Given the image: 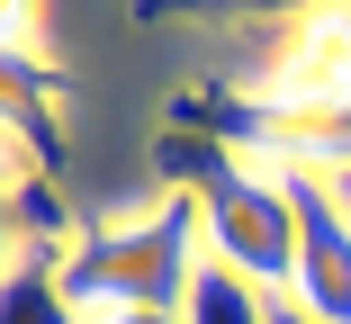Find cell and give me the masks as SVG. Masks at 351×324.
<instances>
[{
	"instance_id": "5b68a950",
	"label": "cell",
	"mask_w": 351,
	"mask_h": 324,
	"mask_svg": "<svg viewBox=\"0 0 351 324\" xmlns=\"http://www.w3.org/2000/svg\"><path fill=\"white\" fill-rule=\"evenodd\" d=\"M0 324H82V306L63 297V252H36L0 279Z\"/></svg>"
},
{
	"instance_id": "52a82bcc",
	"label": "cell",
	"mask_w": 351,
	"mask_h": 324,
	"mask_svg": "<svg viewBox=\"0 0 351 324\" xmlns=\"http://www.w3.org/2000/svg\"><path fill=\"white\" fill-rule=\"evenodd\" d=\"M270 324H315V315H306V306H289V297H279V306H270Z\"/></svg>"
},
{
	"instance_id": "277c9868",
	"label": "cell",
	"mask_w": 351,
	"mask_h": 324,
	"mask_svg": "<svg viewBox=\"0 0 351 324\" xmlns=\"http://www.w3.org/2000/svg\"><path fill=\"white\" fill-rule=\"evenodd\" d=\"M279 180H289V216H298L289 306H306L315 324H351V208H342V189L315 171H279Z\"/></svg>"
},
{
	"instance_id": "3957f363",
	"label": "cell",
	"mask_w": 351,
	"mask_h": 324,
	"mask_svg": "<svg viewBox=\"0 0 351 324\" xmlns=\"http://www.w3.org/2000/svg\"><path fill=\"white\" fill-rule=\"evenodd\" d=\"M243 99H261V108H351V10L279 18Z\"/></svg>"
},
{
	"instance_id": "9c48e42d",
	"label": "cell",
	"mask_w": 351,
	"mask_h": 324,
	"mask_svg": "<svg viewBox=\"0 0 351 324\" xmlns=\"http://www.w3.org/2000/svg\"><path fill=\"white\" fill-rule=\"evenodd\" d=\"M333 189H342V208H351V180H333Z\"/></svg>"
},
{
	"instance_id": "7a4b0ae2",
	"label": "cell",
	"mask_w": 351,
	"mask_h": 324,
	"mask_svg": "<svg viewBox=\"0 0 351 324\" xmlns=\"http://www.w3.org/2000/svg\"><path fill=\"white\" fill-rule=\"evenodd\" d=\"M162 180L198 208V234H207V262L289 297V271H298V216H289V180L261 171L252 153L217 145V136H189L171 126L162 136Z\"/></svg>"
},
{
	"instance_id": "8992f818",
	"label": "cell",
	"mask_w": 351,
	"mask_h": 324,
	"mask_svg": "<svg viewBox=\"0 0 351 324\" xmlns=\"http://www.w3.org/2000/svg\"><path fill=\"white\" fill-rule=\"evenodd\" d=\"M270 288H252V279H234V271H217L207 262L198 271V288H189V306H180V324H270Z\"/></svg>"
},
{
	"instance_id": "6da1fadb",
	"label": "cell",
	"mask_w": 351,
	"mask_h": 324,
	"mask_svg": "<svg viewBox=\"0 0 351 324\" xmlns=\"http://www.w3.org/2000/svg\"><path fill=\"white\" fill-rule=\"evenodd\" d=\"M198 271H207L198 208L180 189H162V199L117 208V216L73 234V252H63V297L82 306V324L90 315H180Z\"/></svg>"
},
{
	"instance_id": "ba28073f",
	"label": "cell",
	"mask_w": 351,
	"mask_h": 324,
	"mask_svg": "<svg viewBox=\"0 0 351 324\" xmlns=\"http://www.w3.org/2000/svg\"><path fill=\"white\" fill-rule=\"evenodd\" d=\"M90 324H180V315H90Z\"/></svg>"
}]
</instances>
